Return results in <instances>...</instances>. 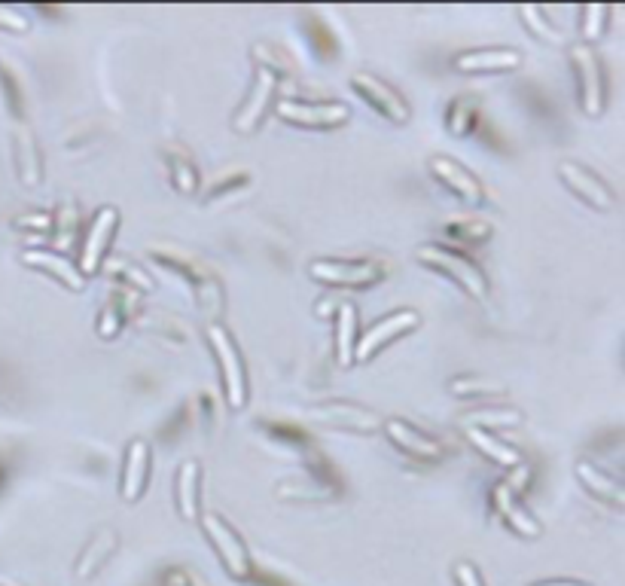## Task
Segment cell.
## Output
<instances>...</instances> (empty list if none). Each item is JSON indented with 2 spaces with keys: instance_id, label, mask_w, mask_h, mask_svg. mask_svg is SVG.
<instances>
[{
  "instance_id": "obj_8",
  "label": "cell",
  "mask_w": 625,
  "mask_h": 586,
  "mask_svg": "<svg viewBox=\"0 0 625 586\" xmlns=\"http://www.w3.org/2000/svg\"><path fill=\"white\" fill-rule=\"evenodd\" d=\"M558 178H561V184H565L577 199H583L589 208L604 211V214L616 208V193L610 190V184L601 181L598 174L589 171L586 165H580L574 159L558 162Z\"/></svg>"
},
{
  "instance_id": "obj_6",
  "label": "cell",
  "mask_w": 625,
  "mask_h": 586,
  "mask_svg": "<svg viewBox=\"0 0 625 586\" xmlns=\"http://www.w3.org/2000/svg\"><path fill=\"white\" fill-rule=\"evenodd\" d=\"M199 525H202V532H205L208 544L217 550L223 568H226L232 577L244 580V577L250 574V553H247L241 535L232 529V525H229L220 513H214V510L199 513Z\"/></svg>"
},
{
  "instance_id": "obj_16",
  "label": "cell",
  "mask_w": 625,
  "mask_h": 586,
  "mask_svg": "<svg viewBox=\"0 0 625 586\" xmlns=\"http://www.w3.org/2000/svg\"><path fill=\"white\" fill-rule=\"evenodd\" d=\"M138 300H141V290L129 287V284H119L113 281L110 287V297L98 315V336L101 339H113L122 333V327L129 324L138 312Z\"/></svg>"
},
{
  "instance_id": "obj_15",
  "label": "cell",
  "mask_w": 625,
  "mask_h": 586,
  "mask_svg": "<svg viewBox=\"0 0 625 586\" xmlns=\"http://www.w3.org/2000/svg\"><path fill=\"white\" fill-rule=\"evenodd\" d=\"M382 431H385V437H388L400 452H406V455H412V458H418V461H440V458L446 455V446H443L440 440L430 437V434H424V431H418V428L409 425L406 419L391 416V419L382 422Z\"/></svg>"
},
{
  "instance_id": "obj_19",
  "label": "cell",
  "mask_w": 625,
  "mask_h": 586,
  "mask_svg": "<svg viewBox=\"0 0 625 586\" xmlns=\"http://www.w3.org/2000/svg\"><path fill=\"white\" fill-rule=\"evenodd\" d=\"M202 464L196 458H186L177 467V480H174V501H177V513L186 522H196L202 513Z\"/></svg>"
},
{
  "instance_id": "obj_12",
  "label": "cell",
  "mask_w": 625,
  "mask_h": 586,
  "mask_svg": "<svg viewBox=\"0 0 625 586\" xmlns=\"http://www.w3.org/2000/svg\"><path fill=\"white\" fill-rule=\"evenodd\" d=\"M491 510L497 513V519L507 525V529H513L519 538H528V541H537L543 535V525L534 519V513L522 504V498L500 480L494 483L491 489Z\"/></svg>"
},
{
  "instance_id": "obj_21",
  "label": "cell",
  "mask_w": 625,
  "mask_h": 586,
  "mask_svg": "<svg viewBox=\"0 0 625 586\" xmlns=\"http://www.w3.org/2000/svg\"><path fill=\"white\" fill-rule=\"evenodd\" d=\"M577 480H580L595 498H601L604 504H610L613 510H622V507H625V489H622V483L613 480L607 471H601L598 464L580 458V461H577Z\"/></svg>"
},
{
  "instance_id": "obj_9",
  "label": "cell",
  "mask_w": 625,
  "mask_h": 586,
  "mask_svg": "<svg viewBox=\"0 0 625 586\" xmlns=\"http://www.w3.org/2000/svg\"><path fill=\"white\" fill-rule=\"evenodd\" d=\"M421 324V315L415 309H403V312H394L382 321H375L354 345V361L357 364H366L372 361L385 345H391L394 339H400L403 333H412L415 327Z\"/></svg>"
},
{
  "instance_id": "obj_20",
  "label": "cell",
  "mask_w": 625,
  "mask_h": 586,
  "mask_svg": "<svg viewBox=\"0 0 625 586\" xmlns=\"http://www.w3.org/2000/svg\"><path fill=\"white\" fill-rule=\"evenodd\" d=\"M162 159H165V165H168L171 187H174L180 196H196L199 187H202V174H199L193 156L186 153L183 147H177V144H165V147H162Z\"/></svg>"
},
{
  "instance_id": "obj_25",
  "label": "cell",
  "mask_w": 625,
  "mask_h": 586,
  "mask_svg": "<svg viewBox=\"0 0 625 586\" xmlns=\"http://www.w3.org/2000/svg\"><path fill=\"white\" fill-rule=\"evenodd\" d=\"M461 422H464V428H482V431L516 428V425H522V413L519 409H504V406H479V409L464 413Z\"/></svg>"
},
{
  "instance_id": "obj_28",
  "label": "cell",
  "mask_w": 625,
  "mask_h": 586,
  "mask_svg": "<svg viewBox=\"0 0 625 586\" xmlns=\"http://www.w3.org/2000/svg\"><path fill=\"white\" fill-rule=\"evenodd\" d=\"M446 236L455 239V245H482L485 239H491V223L485 217H458L452 223H446Z\"/></svg>"
},
{
  "instance_id": "obj_13",
  "label": "cell",
  "mask_w": 625,
  "mask_h": 586,
  "mask_svg": "<svg viewBox=\"0 0 625 586\" xmlns=\"http://www.w3.org/2000/svg\"><path fill=\"white\" fill-rule=\"evenodd\" d=\"M22 263L28 269H37L43 275H49L52 281H58L71 293H83L86 290V275L80 272V266L74 260H68L65 254L49 251V248H25L22 251Z\"/></svg>"
},
{
  "instance_id": "obj_4",
  "label": "cell",
  "mask_w": 625,
  "mask_h": 586,
  "mask_svg": "<svg viewBox=\"0 0 625 586\" xmlns=\"http://www.w3.org/2000/svg\"><path fill=\"white\" fill-rule=\"evenodd\" d=\"M571 68L577 77V95H580L583 113L589 120H598L607 107V92H604V68L598 62L595 49L586 43L571 46Z\"/></svg>"
},
{
  "instance_id": "obj_34",
  "label": "cell",
  "mask_w": 625,
  "mask_h": 586,
  "mask_svg": "<svg viewBox=\"0 0 625 586\" xmlns=\"http://www.w3.org/2000/svg\"><path fill=\"white\" fill-rule=\"evenodd\" d=\"M473 120H476V107L470 101H455L449 107V132L452 135H467L473 129Z\"/></svg>"
},
{
  "instance_id": "obj_27",
  "label": "cell",
  "mask_w": 625,
  "mask_h": 586,
  "mask_svg": "<svg viewBox=\"0 0 625 586\" xmlns=\"http://www.w3.org/2000/svg\"><path fill=\"white\" fill-rule=\"evenodd\" d=\"M321 413H330V416H324L327 422L345 425V428H354V431H375V428H382V419H375L372 413H366V409H357V406H348V403H333V406L321 409Z\"/></svg>"
},
{
  "instance_id": "obj_1",
  "label": "cell",
  "mask_w": 625,
  "mask_h": 586,
  "mask_svg": "<svg viewBox=\"0 0 625 586\" xmlns=\"http://www.w3.org/2000/svg\"><path fill=\"white\" fill-rule=\"evenodd\" d=\"M415 257L427 269H433V272L446 275L449 281H455L467 293V297H473V300H485L488 297V278L467 254H461L455 248H446V245H418Z\"/></svg>"
},
{
  "instance_id": "obj_31",
  "label": "cell",
  "mask_w": 625,
  "mask_h": 586,
  "mask_svg": "<svg viewBox=\"0 0 625 586\" xmlns=\"http://www.w3.org/2000/svg\"><path fill=\"white\" fill-rule=\"evenodd\" d=\"M110 278L119 281V284H129V287H135L141 293H150L153 290V278L141 266H135L129 260H113L110 263Z\"/></svg>"
},
{
  "instance_id": "obj_11",
  "label": "cell",
  "mask_w": 625,
  "mask_h": 586,
  "mask_svg": "<svg viewBox=\"0 0 625 586\" xmlns=\"http://www.w3.org/2000/svg\"><path fill=\"white\" fill-rule=\"evenodd\" d=\"M116 226H119V211L113 205H104L95 211L86 236H83V251H80V272L86 278L101 269V263L110 251V242L116 236Z\"/></svg>"
},
{
  "instance_id": "obj_18",
  "label": "cell",
  "mask_w": 625,
  "mask_h": 586,
  "mask_svg": "<svg viewBox=\"0 0 625 586\" xmlns=\"http://www.w3.org/2000/svg\"><path fill=\"white\" fill-rule=\"evenodd\" d=\"M150 480V443L147 440H132L129 449H125V461H122V477H119V495L122 501L135 504Z\"/></svg>"
},
{
  "instance_id": "obj_10",
  "label": "cell",
  "mask_w": 625,
  "mask_h": 586,
  "mask_svg": "<svg viewBox=\"0 0 625 586\" xmlns=\"http://www.w3.org/2000/svg\"><path fill=\"white\" fill-rule=\"evenodd\" d=\"M351 89H354L375 113H382L388 123H397V126L409 123L412 110H409L406 98H403L391 83L379 80L375 74H354V77H351Z\"/></svg>"
},
{
  "instance_id": "obj_7",
  "label": "cell",
  "mask_w": 625,
  "mask_h": 586,
  "mask_svg": "<svg viewBox=\"0 0 625 586\" xmlns=\"http://www.w3.org/2000/svg\"><path fill=\"white\" fill-rule=\"evenodd\" d=\"M278 83H281V74L260 65L257 77H254V86H250L244 104H241L238 113L232 116V129H235L238 135H250V132H257V129H260L263 116L269 113V104L275 101Z\"/></svg>"
},
{
  "instance_id": "obj_36",
  "label": "cell",
  "mask_w": 625,
  "mask_h": 586,
  "mask_svg": "<svg viewBox=\"0 0 625 586\" xmlns=\"http://www.w3.org/2000/svg\"><path fill=\"white\" fill-rule=\"evenodd\" d=\"M0 28L16 31V34H25L31 25H28V19H25L19 10H13V7H0Z\"/></svg>"
},
{
  "instance_id": "obj_39",
  "label": "cell",
  "mask_w": 625,
  "mask_h": 586,
  "mask_svg": "<svg viewBox=\"0 0 625 586\" xmlns=\"http://www.w3.org/2000/svg\"><path fill=\"white\" fill-rule=\"evenodd\" d=\"M537 586H586V583H577V580H549V583H537Z\"/></svg>"
},
{
  "instance_id": "obj_26",
  "label": "cell",
  "mask_w": 625,
  "mask_h": 586,
  "mask_svg": "<svg viewBox=\"0 0 625 586\" xmlns=\"http://www.w3.org/2000/svg\"><path fill=\"white\" fill-rule=\"evenodd\" d=\"M113 550H116V532H113V529H101V532L89 541V547L83 550L80 565H77V574H80V577L95 574V571L110 559Z\"/></svg>"
},
{
  "instance_id": "obj_37",
  "label": "cell",
  "mask_w": 625,
  "mask_h": 586,
  "mask_svg": "<svg viewBox=\"0 0 625 586\" xmlns=\"http://www.w3.org/2000/svg\"><path fill=\"white\" fill-rule=\"evenodd\" d=\"M16 226L28 232H43L46 236V232H52V214H25L16 220Z\"/></svg>"
},
{
  "instance_id": "obj_2",
  "label": "cell",
  "mask_w": 625,
  "mask_h": 586,
  "mask_svg": "<svg viewBox=\"0 0 625 586\" xmlns=\"http://www.w3.org/2000/svg\"><path fill=\"white\" fill-rule=\"evenodd\" d=\"M205 339L220 364V379H223V394H226L229 409H244L247 406V370H244L241 351L232 333L220 321H211L205 327Z\"/></svg>"
},
{
  "instance_id": "obj_33",
  "label": "cell",
  "mask_w": 625,
  "mask_h": 586,
  "mask_svg": "<svg viewBox=\"0 0 625 586\" xmlns=\"http://www.w3.org/2000/svg\"><path fill=\"white\" fill-rule=\"evenodd\" d=\"M77 226H80V211H77V205H74V202L61 205V208H58V217H52L55 245H61V242H74Z\"/></svg>"
},
{
  "instance_id": "obj_3",
  "label": "cell",
  "mask_w": 625,
  "mask_h": 586,
  "mask_svg": "<svg viewBox=\"0 0 625 586\" xmlns=\"http://www.w3.org/2000/svg\"><path fill=\"white\" fill-rule=\"evenodd\" d=\"M275 113L284 123L299 129H336L351 120V107L345 101H302V98H278Z\"/></svg>"
},
{
  "instance_id": "obj_38",
  "label": "cell",
  "mask_w": 625,
  "mask_h": 586,
  "mask_svg": "<svg viewBox=\"0 0 625 586\" xmlns=\"http://www.w3.org/2000/svg\"><path fill=\"white\" fill-rule=\"evenodd\" d=\"M455 580H458V586H485V580L473 568V562H458L455 565Z\"/></svg>"
},
{
  "instance_id": "obj_5",
  "label": "cell",
  "mask_w": 625,
  "mask_h": 586,
  "mask_svg": "<svg viewBox=\"0 0 625 586\" xmlns=\"http://www.w3.org/2000/svg\"><path fill=\"white\" fill-rule=\"evenodd\" d=\"M308 275L318 284L327 287H372L375 281L385 278V266L375 260H333V257H318L308 263Z\"/></svg>"
},
{
  "instance_id": "obj_32",
  "label": "cell",
  "mask_w": 625,
  "mask_h": 586,
  "mask_svg": "<svg viewBox=\"0 0 625 586\" xmlns=\"http://www.w3.org/2000/svg\"><path fill=\"white\" fill-rule=\"evenodd\" d=\"M607 19H610V7H601V4L583 7V25H580V34H583V43H586V46H592L595 40L604 37Z\"/></svg>"
},
{
  "instance_id": "obj_35",
  "label": "cell",
  "mask_w": 625,
  "mask_h": 586,
  "mask_svg": "<svg viewBox=\"0 0 625 586\" xmlns=\"http://www.w3.org/2000/svg\"><path fill=\"white\" fill-rule=\"evenodd\" d=\"M504 483H507V486H510V489L522 498V495H525V489L531 486V464H525V461H522V464H516L513 471L507 474V480H504Z\"/></svg>"
},
{
  "instance_id": "obj_30",
  "label": "cell",
  "mask_w": 625,
  "mask_h": 586,
  "mask_svg": "<svg viewBox=\"0 0 625 586\" xmlns=\"http://www.w3.org/2000/svg\"><path fill=\"white\" fill-rule=\"evenodd\" d=\"M455 397H491V394H507V385L488 379V376H458L449 382Z\"/></svg>"
},
{
  "instance_id": "obj_22",
  "label": "cell",
  "mask_w": 625,
  "mask_h": 586,
  "mask_svg": "<svg viewBox=\"0 0 625 586\" xmlns=\"http://www.w3.org/2000/svg\"><path fill=\"white\" fill-rule=\"evenodd\" d=\"M464 437L470 440V446L485 455L488 461H494L497 467H504V471H513L516 464H522V452L516 446H510L507 440L494 437L491 431H482V428H464Z\"/></svg>"
},
{
  "instance_id": "obj_23",
  "label": "cell",
  "mask_w": 625,
  "mask_h": 586,
  "mask_svg": "<svg viewBox=\"0 0 625 586\" xmlns=\"http://www.w3.org/2000/svg\"><path fill=\"white\" fill-rule=\"evenodd\" d=\"M16 168H19V181L25 187H40L43 181V162H40V147H37V138L28 126L19 129L16 135Z\"/></svg>"
},
{
  "instance_id": "obj_14",
  "label": "cell",
  "mask_w": 625,
  "mask_h": 586,
  "mask_svg": "<svg viewBox=\"0 0 625 586\" xmlns=\"http://www.w3.org/2000/svg\"><path fill=\"white\" fill-rule=\"evenodd\" d=\"M525 62V55L513 46H504V49H467V52H458L455 55V71L461 74H510V71H519Z\"/></svg>"
},
{
  "instance_id": "obj_24",
  "label": "cell",
  "mask_w": 625,
  "mask_h": 586,
  "mask_svg": "<svg viewBox=\"0 0 625 586\" xmlns=\"http://www.w3.org/2000/svg\"><path fill=\"white\" fill-rule=\"evenodd\" d=\"M354 345H357V306L342 303L336 312V361H339V367L354 364Z\"/></svg>"
},
{
  "instance_id": "obj_17",
  "label": "cell",
  "mask_w": 625,
  "mask_h": 586,
  "mask_svg": "<svg viewBox=\"0 0 625 586\" xmlns=\"http://www.w3.org/2000/svg\"><path fill=\"white\" fill-rule=\"evenodd\" d=\"M430 174H433V178L440 181L449 193H455L461 202H467V205H482V202H485L482 184L473 178V174H470L461 162H455L452 156H430Z\"/></svg>"
},
{
  "instance_id": "obj_29",
  "label": "cell",
  "mask_w": 625,
  "mask_h": 586,
  "mask_svg": "<svg viewBox=\"0 0 625 586\" xmlns=\"http://www.w3.org/2000/svg\"><path fill=\"white\" fill-rule=\"evenodd\" d=\"M516 13H519V19L525 22V28H528L537 40H543V43H549V46H561V43H565V34H561L555 25H549L546 13H543L540 7H519Z\"/></svg>"
}]
</instances>
